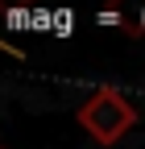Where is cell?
<instances>
[{
  "label": "cell",
  "instance_id": "cell-2",
  "mask_svg": "<svg viewBox=\"0 0 145 149\" xmlns=\"http://www.w3.org/2000/svg\"><path fill=\"white\" fill-rule=\"evenodd\" d=\"M141 33H145V8H141Z\"/></svg>",
  "mask_w": 145,
  "mask_h": 149
},
{
  "label": "cell",
  "instance_id": "cell-1",
  "mask_svg": "<svg viewBox=\"0 0 145 149\" xmlns=\"http://www.w3.org/2000/svg\"><path fill=\"white\" fill-rule=\"evenodd\" d=\"M75 120H79V128L96 145H116L141 116H137V108L124 100L116 87H96L91 95L75 108Z\"/></svg>",
  "mask_w": 145,
  "mask_h": 149
}]
</instances>
